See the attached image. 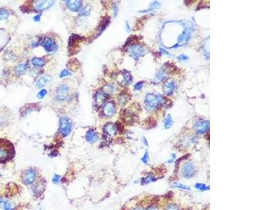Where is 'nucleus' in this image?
<instances>
[{"instance_id": "obj_1", "label": "nucleus", "mask_w": 280, "mask_h": 210, "mask_svg": "<svg viewBox=\"0 0 280 210\" xmlns=\"http://www.w3.org/2000/svg\"><path fill=\"white\" fill-rule=\"evenodd\" d=\"M165 97H164L160 94L148 93L145 97V107L149 111H153V110L157 109L160 107L165 104Z\"/></svg>"}, {"instance_id": "obj_2", "label": "nucleus", "mask_w": 280, "mask_h": 210, "mask_svg": "<svg viewBox=\"0 0 280 210\" xmlns=\"http://www.w3.org/2000/svg\"><path fill=\"white\" fill-rule=\"evenodd\" d=\"M145 52H146V49L141 44H133L128 47L129 55L136 60L143 56Z\"/></svg>"}, {"instance_id": "obj_3", "label": "nucleus", "mask_w": 280, "mask_h": 210, "mask_svg": "<svg viewBox=\"0 0 280 210\" xmlns=\"http://www.w3.org/2000/svg\"><path fill=\"white\" fill-rule=\"evenodd\" d=\"M72 130V122L67 117H62L60 119L59 133L62 137H66Z\"/></svg>"}, {"instance_id": "obj_4", "label": "nucleus", "mask_w": 280, "mask_h": 210, "mask_svg": "<svg viewBox=\"0 0 280 210\" xmlns=\"http://www.w3.org/2000/svg\"><path fill=\"white\" fill-rule=\"evenodd\" d=\"M41 46L48 54H53L57 50V45L53 39L46 37L41 42Z\"/></svg>"}, {"instance_id": "obj_5", "label": "nucleus", "mask_w": 280, "mask_h": 210, "mask_svg": "<svg viewBox=\"0 0 280 210\" xmlns=\"http://www.w3.org/2000/svg\"><path fill=\"white\" fill-rule=\"evenodd\" d=\"M70 88L67 85H60L56 91V99L59 101H65L69 98Z\"/></svg>"}, {"instance_id": "obj_6", "label": "nucleus", "mask_w": 280, "mask_h": 210, "mask_svg": "<svg viewBox=\"0 0 280 210\" xmlns=\"http://www.w3.org/2000/svg\"><path fill=\"white\" fill-rule=\"evenodd\" d=\"M37 178V174L35 170L32 169H29L24 172L22 175V182L25 185H31L34 183Z\"/></svg>"}, {"instance_id": "obj_7", "label": "nucleus", "mask_w": 280, "mask_h": 210, "mask_svg": "<svg viewBox=\"0 0 280 210\" xmlns=\"http://www.w3.org/2000/svg\"><path fill=\"white\" fill-rule=\"evenodd\" d=\"M195 166L191 162L185 163L181 169V174L185 179H190L195 174Z\"/></svg>"}, {"instance_id": "obj_8", "label": "nucleus", "mask_w": 280, "mask_h": 210, "mask_svg": "<svg viewBox=\"0 0 280 210\" xmlns=\"http://www.w3.org/2000/svg\"><path fill=\"white\" fill-rule=\"evenodd\" d=\"M209 122L207 121H199L194 125V130L197 134H204L209 130Z\"/></svg>"}, {"instance_id": "obj_9", "label": "nucleus", "mask_w": 280, "mask_h": 210, "mask_svg": "<svg viewBox=\"0 0 280 210\" xmlns=\"http://www.w3.org/2000/svg\"><path fill=\"white\" fill-rule=\"evenodd\" d=\"M102 113L107 117H111L116 113V105L114 102H109L104 105Z\"/></svg>"}, {"instance_id": "obj_10", "label": "nucleus", "mask_w": 280, "mask_h": 210, "mask_svg": "<svg viewBox=\"0 0 280 210\" xmlns=\"http://www.w3.org/2000/svg\"><path fill=\"white\" fill-rule=\"evenodd\" d=\"M177 89V84L174 81H166L164 84L163 86V92L164 93L167 95H172L174 93L175 90Z\"/></svg>"}, {"instance_id": "obj_11", "label": "nucleus", "mask_w": 280, "mask_h": 210, "mask_svg": "<svg viewBox=\"0 0 280 210\" xmlns=\"http://www.w3.org/2000/svg\"><path fill=\"white\" fill-rule=\"evenodd\" d=\"M51 81V77L48 75H44L37 79L36 82V87L37 88H42L44 86H46L50 84Z\"/></svg>"}, {"instance_id": "obj_12", "label": "nucleus", "mask_w": 280, "mask_h": 210, "mask_svg": "<svg viewBox=\"0 0 280 210\" xmlns=\"http://www.w3.org/2000/svg\"><path fill=\"white\" fill-rule=\"evenodd\" d=\"M103 131L105 134H107V135L110 137H114V135H116L117 132H118L116 126L111 122H109V123L105 125L103 127Z\"/></svg>"}, {"instance_id": "obj_13", "label": "nucleus", "mask_w": 280, "mask_h": 210, "mask_svg": "<svg viewBox=\"0 0 280 210\" xmlns=\"http://www.w3.org/2000/svg\"><path fill=\"white\" fill-rule=\"evenodd\" d=\"M86 141L89 143H95L99 139V134H97V132L94 130L93 129L89 130L88 131L86 132Z\"/></svg>"}, {"instance_id": "obj_14", "label": "nucleus", "mask_w": 280, "mask_h": 210, "mask_svg": "<svg viewBox=\"0 0 280 210\" xmlns=\"http://www.w3.org/2000/svg\"><path fill=\"white\" fill-rule=\"evenodd\" d=\"M66 4L68 9L72 11H78L80 10L82 5V2L80 0L75 1H66Z\"/></svg>"}, {"instance_id": "obj_15", "label": "nucleus", "mask_w": 280, "mask_h": 210, "mask_svg": "<svg viewBox=\"0 0 280 210\" xmlns=\"http://www.w3.org/2000/svg\"><path fill=\"white\" fill-rule=\"evenodd\" d=\"M107 99V95L104 93L102 91L97 92L95 97V104L97 107H100L103 104L105 101Z\"/></svg>"}, {"instance_id": "obj_16", "label": "nucleus", "mask_w": 280, "mask_h": 210, "mask_svg": "<svg viewBox=\"0 0 280 210\" xmlns=\"http://www.w3.org/2000/svg\"><path fill=\"white\" fill-rule=\"evenodd\" d=\"M14 204L6 199H0V210H14Z\"/></svg>"}, {"instance_id": "obj_17", "label": "nucleus", "mask_w": 280, "mask_h": 210, "mask_svg": "<svg viewBox=\"0 0 280 210\" xmlns=\"http://www.w3.org/2000/svg\"><path fill=\"white\" fill-rule=\"evenodd\" d=\"M54 1H41L39 2L37 5V9L39 11H44L46 10L52 6L54 4Z\"/></svg>"}, {"instance_id": "obj_18", "label": "nucleus", "mask_w": 280, "mask_h": 210, "mask_svg": "<svg viewBox=\"0 0 280 210\" xmlns=\"http://www.w3.org/2000/svg\"><path fill=\"white\" fill-rule=\"evenodd\" d=\"M132 80H133V79H132L130 72L124 69L122 71V84L125 85H128L132 83Z\"/></svg>"}, {"instance_id": "obj_19", "label": "nucleus", "mask_w": 280, "mask_h": 210, "mask_svg": "<svg viewBox=\"0 0 280 210\" xmlns=\"http://www.w3.org/2000/svg\"><path fill=\"white\" fill-rule=\"evenodd\" d=\"M31 62L34 67H42L46 64V60L41 57H33L32 59Z\"/></svg>"}, {"instance_id": "obj_20", "label": "nucleus", "mask_w": 280, "mask_h": 210, "mask_svg": "<svg viewBox=\"0 0 280 210\" xmlns=\"http://www.w3.org/2000/svg\"><path fill=\"white\" fill-rule=\"evenodd\" d=\"M27 69V66L25 64H20L18 65L15 68V74H16L17 76H21V75L23 74L25 72H26V70Z\"/></svg>"}, {"instance_id": "obj_21", "label": "nucleus", "mask_w": 280, "mask_h": 210, "mask_svg": "<svg viewBox=\"0 0 280 210\" xmlns=\"http://www.w3.org/2000/svg\"><path fill=\"white\" fill-rule=\"evenodd\" d=\"M156 179L155 178V177L154 176V175L150 174L149 175H147V176L143 177V178L142 179L141 182H142V185H145V184H148L149 183H151V182H154L156 181Z\"/></svg>"}, {"instance_id": "obj_22", "label": "nucleus", "mask_w": 280, "mask_h": 210, "mask_svg": "<svg viewBox=\"0 0 280 210\" xmlns=\"http://www.w3.org/2000/svg\"><path fill=\"white\" fill-rule=\"evenodd\" d=\"M173 123H174L173 119H172L170 115L168 114L166 116V118H165V121H164L165 128V129L170 128V127L172 126V125H173Z\"/></svg>"}, {"instance_id": "obj_23", "label": "nucleus", "mask_w": 280, "mask_h": 210, "mask_svg": "<svg viewBox=\"0 0 280 210\" xmlns=\"http://www.w3.org/2000/svg\"><path fill=\"white\" fill-rule=\"evenodd\" d=\"M129 99H130V98L127 94H125V93L121 94L119 97V103L120 105L123 106V105L126 104V103L128 102Z\"/></svg>"}, {"instance_id": "obj_24", "label": "nucleus", "mask_w": 280, "mask_h": 210, "mask_svg": "<svg viewBox=\"0 0 280 210\" xmlns=\"http://www.w3.org/2000/svg\"><path fill=\"white\" fill-rule=\"evenodd\" d=\"M115 90V87L114 85L112 84H107L106 86H104L103 88V92L106 95H109L113 93V92Z\"/></svg>"}, {"instance_id": "obj_25", "label": "nucleus", "mask_w": 280, "mask_h": 210, "mask_svg": "<svg viewBox=\"0 0 280 210\" xmlns=\"http://www.w3.org/2000/svg\"><path fill=\"white\" fill-rule=\"evenodd\" d=\"M10 16V13L8 10L6 9H0V21H4L8 18Z\"/></svg>"}, {"instance_id": "obj_26", "label": "nucleus", "mask_w": 280, "mask_h": 210, "mask_svg": "<svg viewBox=\"0 0 280 210\" xmlns=\"http://www.w3.org/2000/svg\"><path fill=\"white\" fill-rule=\"evenodd\" d=\"M166 71L165 69H161L158 72V73L156 74V79L158 80V81H162L166 77Z\"/></svg>"}, {"instance_id": "obj_27", "label": "nucleus", "mask_w": 280, "mask_h": 210, "mask_svg": "<svg viewBox=\"0 0 280 210\" xmlns=\"http://www.w3.org/2000/svg\"><path fill=\"white\" fill-rule=\"evenodd\" d=\"M9 156V151L4 148V147L0 146V161L5 160Z\"/></svg>"}, {"instance_id": "obj_28", "label": "nucleus", "mask_w": 280, "mask_h": 210, "mask_svg": "<svg viewBox=\"0 0 280 210\" xmlns=\"http://www.w3.org/2000/svg\"><path fill=\"white\" fill-rule=\"evenodd\" d=\"M195 188L200 190L201 191H205L209 190V186H207L204 184H202V183H197L195 184Z\"/></svg>"}, {"instance_id": "obj_29", "label": "nucleus", "mask_w": 280, "mask_h": 210, "mask_svg": "<svg viewBox=\"0 0 280 210\" xmlns=\"http://www.w3.org/2000/svg\"><path fill=\"white\" fill-rule=\"evenodd\" d=\"M173 187H174V188H177V189H182V190H186V191H190V190H191L189 186H186V185L180 184V183H177V184H174Z\"/></svg>"}, {"instance_id": "obj_30", "label": "nucleus", "mask_w": 280, "mask_h": 210, "mask_svg": "<svg viewBox=\"0 0 280 210\" xmlns=\"http://www.w3.org/2000/svg\"><path fill=\"white\" fill-rule=\"evenodd\" d=\"M149 152L148 151H146L145 152V154L144 155V156L142 158V162H143L144 164L145 165H147L149 163Z\"/></svg>"}, {"instance_id": "obj_31", "label": "nucleus", "mask_w": 280, "mask_h": 210, "mask_svg": "<svg viewBox=\"0 0 280 210\" xmlns=\"http://www.w3.org/2000/svg\"><path fill=\"white\" fill-rule=\"evenodd\" d=\"M90 13H91V9H90V7L86 6L81 10V13H80V16H88Z\"/></svg>"}, {"instance_id": "obj_32", "label": "nucleus", "mask_w": 280, "mask_h": 210, "mask_svg": "<svg viewBox=\"0 0 280 210\" xmlns=\"http://www.w3.org/2000/svg\"><path fill=\"white\" fill-rule=\"evenodd\" d=\"M71 75H72V73L69 71V70H67V69H63V70H62V71L61 72L60 74V78H63V77L68 76H71Z\"/></svg>"}, {"instance_id": "obj_33", "label": "nucleus", "mask_w": 280, "mask_h": 210, "mask_svg": "<svg viewBox=\"0 0 280 210\" xmlns=\"http://www.w3.org/2000/svg\"><path fill=\"white\" fill-rule=\"evenodd\" d=\"M144 86V82L143 81H139L138 83H137L134 86V89L135 91H140V90L142 89V88Z\"/></svg>"}, {"instance_id": "obj_34", "label": "nucleus", "mask_w": 280, "mask_h": 210, "mask_svg": "<svg viewBox=\"0 0 280 210\" xmlns=\"http://www.w3.org/2000/svg\"><path fill=\"white\" fill-rule=\"evenodd\" d=\"M47 94V91L46 90H45V89H43V90H41V91H40L38 94H37V97H38V98L39 99H43L44 97L46 96V95Z\"/></svg>"}, {"instance_id": "obj_35", "label": "nucleus", "mask_w": 280, "mask_h": 210, "mask_svg": "<svg viewBox=\"0 0 280 210\" xmlns=\"http://www.w3.org/2000/svg\"><path fill=\"white\" fill-rule=\"evenodd\" d=\"M165 210H179L178 206L175 204H171L167 205L165 208Z\"/></svg>"}, {"instance_id": "obj_36", "label": "nucleus", "mask_w": 280, "mask_h": 210, "mask_svg": "<svg viewBox=\"0 0 280 210\" xmlns=\"http://www.w3.org/2000/svg\"><path fill=\"white\" fill-rule=\"evenodd\" d=\"M60 176L57 174H55L52 179V181L53 184H57L60 182Z\"/></svg>"}, {"instance_id": "obj_37", "label": "nucleus", "mask_w": 280, "mask_h": 210, "mask_svg": "<svg viewBox=\"0 0 280 210\" xmlns=\"http://www.w3.org/2000/svg\"><path fill=\"white\" fill-rule=\"evenodd\" d=\"M177 59H178L179 61L184 62V61L188 60L189 57L187 56H186V55H184V54H181V55H180L179 56L177 57Z\"/></svg>"}, {"instance_id": "obj_38", "label": "nucleus", "mask_w": 280, "mask_h": 210, "mask_svg": "<svg viewBox=\"0 0 280 210\" xmlns=\"http://www.w3.org/2000/svg\"><path fill=\"white\" fill-rule=\"evenodd\" d=\"M150 6L151 7V10L152 9H159L161 7V4L158 2H154L153 3H151L150 4Z\"/></svg>"}, {"instance_id": "obj_39", "label": "nucleus", "mask_w": 280, "mask_h": 210, "mask_svg": "<svg viewBox=\"0 0 280 210\" xmlns=\"http://www.w3.org/2000/svg\"><path fill=\"white\" fill-rule=\"evenodd\" d=\"M113 10H114V17H116L117 15H118L119 13V8H118V5L116 4H114L113 6Z\"/></svg>"}, {"instance_id": "obj_40", "label": "nucleus", "mask_w": 280, "mask_h": 210, "mask_svg": "<svg viewBox=\"0 0 280 210\" xmlns=\"http://www.w3.org/2000/svg\"><path fill=\"white\" fill-rule=\"evenodd\" d=\"M175 158H176V154H171V158L169 159V160H170V161H168L167 162H168V163H171V162H173L174 161V159H175Z\"/></svg>"}, {"instance_id": "obj_41", "label": "nucleus", "mask_w": 280, "mask_h": 210, "mask_svg": "<svg viewBox=\"0 0 280 210\" xmlns=\"http://www.w3.org/2000/svg\"><path fill=\"white\" fill-rule=\"evenodd\" d=\"M125 29H126V30L127 32H130V29H131L130 27L128 22H127V21L126 22V25H125Z\"/></svg>"}, {"instance_id": "obj_42", "label": "nucleus", "mask_w": 280, "mask_h": 210, "mask_svg": "<svg viewBox=\"0 0 280 210\" xmlns=\"http://www.w3.org/2000/svg\"><path fill=\"white\" fill-rule=\"evenodd\" d=\"M40 19H41V14H40L36 15V16L34 17V21H36V22L40 21Z\"/></svg>"}, {"instance_id": "obj_43", "label": "nucleus", "mask_w": 280, "mask_h": 210, "mask_svg": "<svg viewBox=\"0 0 280 210\" xmlns=\"http://www.w3.org/2000/svg\"><path fill=\"white\" fill-rule=\"evenodd\" d=\"M142 142H143V143L144 145H146V146H148V142H147V140L145 138V137H143V138H142Z\"/></svg>"}, {"instance_id": "obj_44", "label": "nucleus", "mask_w": 280, "mask_h": 210, "mask_svg": "<svg viewBox=\"0 0 280 210\" xmlns=\"http://www.w3.org/2000/svg\"><path fill=\"white\" fill-rule=\"evenodd\" d=\"M146 210H158V209L156 207H149V208L147 209Z\"/></svg>"}, {"instance_id": "obj_45", "label": "nucleus", "mask_w": 280, "mask_h": 210, "mask_svg": "<svg viewBox=\"0 0 280 210\" xmlns=\"http://www.w3.org/2000/svg\"><path fill=\"white\" fill-rule=\"evenodd\" d=\"M161 52H164V53H163V54H165V55H169L168 52H167L165 51V50H164V49H161Z\"/></svg>"}, {"instance_id": "obj_46", "label": "nucleus", "mask_w": 280, "mask_h": 210, "mask_svg": "<svg viewBox=\"0 0 280 210\" xmlns=\"http://www.w3.org/2000/svg\"><path fill=\"white\" fill-rule=\"evenodd\" d=\"M2 32L1 30H0V39L2 38Z\"/></svg>"}, {"instance_id": "obj_47", "label": "nucleus", "mask_w": 280, "mask_h": 210, "mask_svg": "<svg viewBox=\"0 0 280 210\" xmlns=\"http://www.w3.org/2000/svg\"><path fill=\"white\" fill-rule=\"evenodd\" d=\"M134 210H142L141 209H134Z\"/></svg>"}]
</instances>
